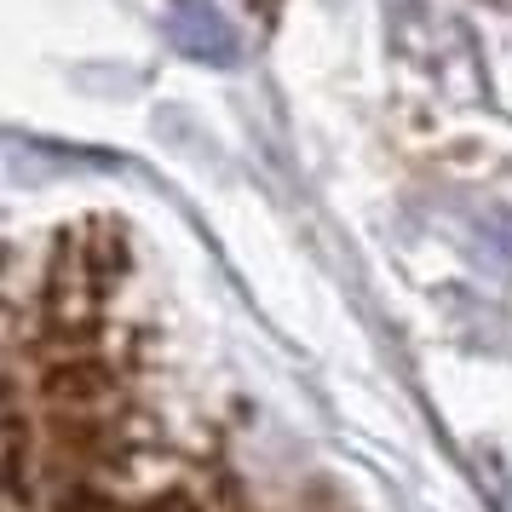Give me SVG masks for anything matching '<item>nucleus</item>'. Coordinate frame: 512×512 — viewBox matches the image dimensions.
I'll return each mask as SVG.
<instances>
[{"mask_svg":"<svg viewBox=\"0 0 512 512\" xmlns=\"http://www.w3.org/2000/svg\"><path fill=\"white\" fill-rule=\"evenodd\" d=\"M167 29H173L179 52L202 58V64H231L236 58V29L213 12L208 0H179L173 18H167Z\"/></svg>","mask_w":512,"mask_h":512,"instance_id":"nucleus-1","label":"nucleus"},{"mask_svg":"<svg viewBox=\"0 0 512 512\" xmlns=\"http://www.w3.org/2000/svg\"><path fill=\"white\" fill-rule=\"evenodd\" d=\"M242 512H323V507H271L265 495H254V501H248V507H242Z\"/></svg>","mask_w":512,"mask_h":512,"instance_id":"nucleus-2","label":"nucleus"}]
</instances>
